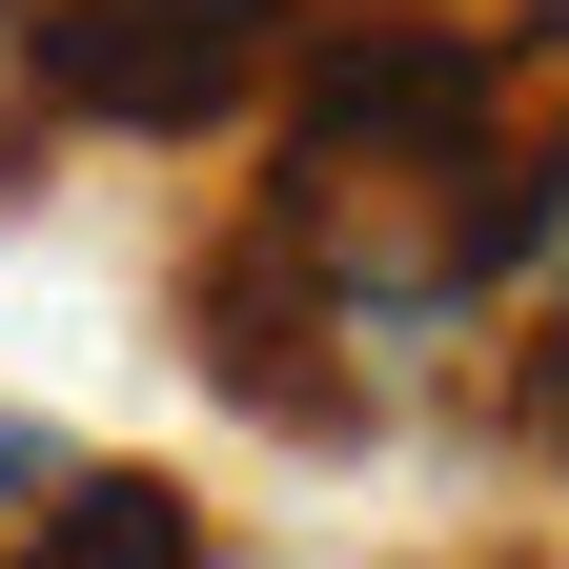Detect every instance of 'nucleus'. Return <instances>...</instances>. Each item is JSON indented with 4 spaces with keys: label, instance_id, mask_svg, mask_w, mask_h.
Returning a JSON list of instances; mask_svg holds the SVG:
<instances>
[{
    "label": "nucleus",
    "instance_id": "f257e3e1",
    "mask_svg": "<svg viewBox=\"0 0 569 569\" xmlns=\"http://www.w3.org/2000/svg\"><path fill=\"white\" fill-rule=\"evenodd\" d=\"M509 61L427 41V21H367L306 61L264 183L224 264H203V346L224 387L284 407V427H367L427 387V346L468 306H509Z\"/></svg>",
    "mask_w": 569,
    "mask_h": 569
},
{
    "label": "nucleus",
    "instance_id": "f03ea898",
    "mask_svg": "<svg viewBox=\"0 0 569 569\" xmlns=\"http://www.w3.org/2000/svg\"><path fill=\"white\" fill-rule=\"evenodd\" d=\"M284 0H21V82L102 142H203L224 102H264Z\"/></svg>",
    "mask_w": 569,
    "mask_h": 569
},
{
    "label": "nucleus",
    "instance_id": "7ed1b4c3",
    "mask_svg": "<svg viewBox=\"0 0 569 569\" xmlns=\"http://www.w3.org/2000/svg\"><path fill=\"white\" fill-rule=\"evenodd\" d=\"M21 569H224V549H203V509H183L163 468H82V509H61Z\"/></svg>",
    "mask_w": 569,
    "mask_h": 569
},
{
    "label": "nucleus",
    "instance_id": "20e7f679",
    "mask_svg": "<svg viewBox=\"0 0 569 569\" xmlns=\"http://www.w3.org/2000/svg\"><path fill=\"white\" fill-rule=\"evenodd\" d=\"M61 509H82V448H61L41 407H0V569H21V549H41Z\"/></svg>",
    "mask_w": 569,
    "mask_h": 569
},
{
    "label": "nucleus",
    "instance_id": "39448f33",
    "mask_svg": "<svg viewBox=\"0 0 569 569\" xmlns=\"http://www.w3.org/2000/svg\"><path fill=\"white\" fill-rule=\"evenodd\" d=\"M407 21H427V41H468V61H509V41L549 21V0H407Z\"/></svg>",
    "mask_w": 569,
    "mask_h": 569
},
{
    "label": "nucleus",
    "instance_id": "423d86ee",
    "mask_svg": "<svg viewBox=\"0 0 569 569\" xmlns=\"http://www.w3.org/2000/svg\"><path fill=\"white\" fill-rule=\"evenodd\" d=\"M529 448L569 468V326H529Z\"/></svg>",
    "mask_w": 569,
    "mask_h": 569
},
{
    "label": "nucleus",
    "instance_id": "0eeeda50",
    "mask_svg": "<svg viewBox=\"0 0 569 569\" xmlns=\"http://www.w3.org/2000/svg\"><path fill=\"white\" fill-rule=\"evenodd\" d=\"M0 102H41V82H21V0H0Z\"/></svg>",
    "mask_w": 569,
    "mask_h": 569
},
{
    "label": "nucleus",
    "instance_id": "6e6552de",
    "mask_svg": "<svg viewBox=\"0 0 569 569\" xmlns=\"http://www.w3.org/2000/svg\"><path fill=\"white\" fill-rule=\"evenodd\" d=\"M549 569H569V549H549Z\"/></svg>",
    "mask_w": 569,
    "mask_h": 569
}]
</instances>
